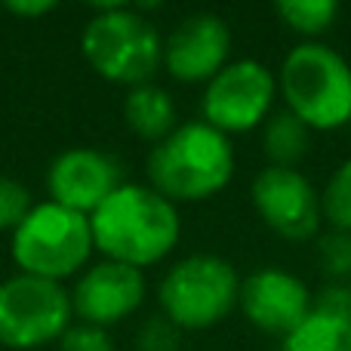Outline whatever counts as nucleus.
<instances>
[{"mask_svg": "<svg viewBox=\"0 0 351 351\" xmlns=\"http://www.w3.org/2000/svg\"><path fill=\"white\" fill-rule=\"evenodd\" d=\"M182 330L173 327L164 315H152L136 330V351H179Z\"/></svg>", "mask_w": 351, "mask_h": 351, "instance_id": "nucleus-21", "label": "nucleus"}, {"mask_svg": "<svg viewBox=\"0 0 351 351\" xmlns=\"http://www.w3.org/2000/svg\"><path fill=\"white\" fill-rule=\"evenodd\" d=\"M308 148H311V130L287 108L271 111V117L262 123V154H265L268 167L299 170Z\"/></svg>", "mask_w": 351, "mask_h": 351, "instance_id": "nucleus-15", "label": "nucleus"}, {"mask_svg": "<svg viewBox=\"0 0 351 351\" xmlns=\"http://www.w3.org/2000/svg\"><path fill=\"white\" fill-rule=\"evenodd\" d=\"M123 121H127V127L133 130L142 142H152V145H158L160 139H167V136L179 127L173 96L164 86L154 84V80L127 90V99H123Z\"/></svg>", "mask_w": 351, "mask_h": 351, "instance_id": "nucleus-14", "label": "nucleus"}, {"mask_svg": "<svg viewBox=\"0 0 351 351\" xmlns=\"http://www.w3.org/2000/svg\"><path fill=\"white\" fill-rule=\"evenodd\" d=\"M3 10L19 19H40L47 12H56V3L53 0H10L3 3Z\"/></svg>", "mask_w": 351, "mask_h": 351, "instance_id": "nucleus-24", "label": "nucleus"}, {"mask_svg": "<svg viewBox=\"0 0 351 351\" xmlns=\"http://www.w3.org/2000/svg\"><path fill=\"white\" fill-rule=\"evenodd\" d=\"M280 351H351V321L311 308L308 317L280 339Z\"/></svg>", "mask_w": 351, "mask_h": 351, "instance_id": "nucleus-16", "label": "nucleus"}, {"mask_svg": "<svg viewBox=\"0 0 351 351\" xmlns=\"http://www.w3.org/2000/svg\"><path fill=\"white\" fill-rule=\"evenodd\" d=\"M234 145L231 136L204 121H185L167 139L152 145L145 160L148 185L170 204H197L228 188L234 179Z\"/></svg>", "mask_w": 351, "mask_h": 351, "instance_id": "nucleus-2", "label": "nucleus"}, {"mask_svg": "<svg viewBox=\"0 0 351 351\" xmlns=\"http://www.w3.org/2000/svg\"><path fill=\"white\" fill-rule=\"evenodd\" d=\"M278 96L311 133H333L351 123V62L321 40H302L284 56Z\"/></svg>", "mask_w": 351, "mask_h": 351, "instance_id": "nucleus-4", "label": "nucleus"}, {"mask_svg": "<svg viewBox=\"0 0 351 351\" xmlns=\"http://www.w3.org/2000/svg\"><path fill=\"white\" fill-rule=\"evenodd\" d=\"M74 324L71 293L34 274H12L0 280V346L10 351H34L53 346Z\"/></svg>", "mask_w": 351, "mask_h": 351, "instance_id": "nucleus-7", "label": "nucleus"}, {"mask_svg": "<svg viewBox=\"0 0 351 351\" xmlns=\"http://www.w3.org/2000/svg\"><path fill=\"white\" fill-rule=\"evenodd\" d=\"M90 228L102 259L145 271L176 250L182 216L148 182H121L90 216Z\"/></svg>", "mask_w": 351, "mask_h": 351, "instance_id": "nucleus-1", "label": "nucleus"}, {"mask_svg": "<svg viewBox=\"0 0 351 351\" xmlns=\"http://www.w3.org/2000/svg\"><path fill=\"white\" fill-rule=\"evenodd\" d=\"M317 265L330 284H346L351 278V234L327 228L317 234Z\"/></svg>", "mask_w": 351, "mask_h": 351, "instance_id": "nucleus-19", "label": "nucleus"}, {"mask_svg": "<svg viewBox=\"0 0 351 351\" xmlns=\"http://www.w3.org/2000/svg\"><path fill=\"white\" fill-rule=\"evenodd\" d=\"M311 308L327 311V315H336V317H348L351 321V284H327L315 296Z\"/></svg>", "mask_w": 351, "mask_h": 351, "instance_id": "nucleus-23", "label": "nucleus"}, {"mask_svg": "<svg viewBox=\"0 0 351 351\" xmlns=\"http://www.w3.org/2000/svg\"><path fill=\"white\" fill-rule=\"evenodd\" d=\"M321 210H324V222L330 228L351 234V158H346L330 173L327 185L321 191Z\"/></svg>", "mask_w": 351, "mask_h": 351, "instance_id": "nucleus-18", "label": "nucleus"}, {"mask_svg": "<svg viewBox=\"0 0 351 351\" xmlns=\"http://www.w3.org/2000/svg\"><path fill=\"white\" fill-rule=\"evenodd\" d=\"M80 53L86 65L108 84H152L164 62V37L142 6L99 3L80 31Z\"/></svg>", "mask_w": 351, "mask_h": 351, "instance_id": "nucleus-3", "label": "nucleus"}, {"mask_svg": "<svg viewBox=\"0 0 351 351\" xmlns=\"http://www.w3.org/2000/svg\"><path fill=\"white\" fill-rule=\"evenodd\" d=\"M241 274L225 256L191 253L158 284L160 315L179 330H210L237 308Z\"/></svg>", "mask_w": 351, "mask_h": 351, "instance_id": "nucleus-6", "label": "nucleus"}, {"mask_svg": "<svg viewBox=\"0 0 351 351\" xmlns=\"http://www.w3.org/2000/svg\"><path fill=\"white\" fill-rule=\"evenodd\" d=\"M117 185H121L117 160L90 145L65 148L47 167L49 200L84 216H93Z\"/></svg>", "mask_w": 351, "mask_h": 351, "instance_id": "nucleus-13", "label": "nucleus"}, {"mask_svg": "<svg viewBox=\"0 0 351 351\" xmlns=\"http://www.w3.org/2000/svg\"><path fill=\"white\" fill-rule=\"evenodd\" d=\"M278 19L305 40H317L327 34L339 19V3L336 0H280L274 3Z\"/></svg>", "mask_w": 351, "mask_h": 351, "instance_id": "nucleus-17", "label": "nucleus"}, {"mask_svg": "<svg viewBox=\"0 0 351 351\" xmlns=\"http://www.w3.org/2000/svg\"><path fill=\"white\" fill-rule=\"evenodd\" d=\"M34 210V194L12 176H0V231H16L25 216Z\"/></svg>", "mask_w": 351, "mask_h": 351, "instance_id": "nucleus-20", "label": "nucleus"}, {"mask_svg": "<svg viewBox=\"0 0 351 351\" xmlns=\"http://www.w3.org/2000/svg\"><path fill=\"white\" fill-rule=\"evenodd\" d=\"M250 197H253V210L265 222V228L284 241L302 243L321 234V191L311 185L305 173L265 164L256 173Z\"/></svg>", "mask_w": 351, "mask_h": 351, "instance_id": "nucleus-9", "label": "nucleus"}, {"mask_svg": "<svg viewBox=\"0 0 351 351\" xmlns=\"http://www.w3.org/2000/svg\"><path fill=\"white\" fill-rule=\"evenodd\" d=\"M68 293H71L74 321L108 330L142 308L148 296V280L139 268L102 259L86 265Z\"/></svg>", "mask_w": 351, "mask_h": 351, "instance_id": "nucleus-10", "label": "nucleus"}, {"mask_svg": "<svg viewBox=\"0 0 351 351\" xmlns=\"http://www.w3.org/2000/svg\"><path fill=\"white\" fill-rule=\"evenodd\" d=\"M311 302L315 296H311L308 284L280 265L256 268L253 274L241 278L237 308L243 311L250 327H256L259 333L284 339L308 317Z\"/></svg>", "mask_w": 351, "mask_h": 351, "instance_id": "nucleus-12", "label": "nucleus"}, {"mask_svg": "<svg viewBox=\"0 0 351 351\" xmlns=\"http://www.w3.org/2000/svg\"><path fill=\"white\" fill-rule=\"evenodd\" d=\"M93 250L90 216L74 213L53 200H40L10 234V256L22 274L62 280L84 271Z\"/></svg>", "mask_w": 351, "mask_h": 351, "instance_id": "nucleus-5", "label": "nucleus"}, {"mask_svg": "<svg viewBox=\"0 0 351 351\" xmlns=\"http://www.w3.org/2000/svg\"><path fill=\"white\" fill-rule=\"evenodd\" d=\"M278 74L259 59H234L204 84L200 121L225 136L262 127L274 111Z\"/></svg>", "mask_w": 351, "mask_h": 351, "instance_id": "nucleus-8", "label": "nucleus"}, {"mask_svg": "<svg viewBox=\"0 0 351 351\" xmlns=\"http://www.w3.org/2000/svg\"><path fill=\"white\" fill-rule=\"evenodd\" d=\"M231 62V28L219 12H188L164 37V62L179 84H210Z\"/></svg>", "mask_w": 351, "mask_h": 351, "instance_id": "nucleus-11", "label": "nucleus"}, {"mask_svg": "<svg viewBox=\"0 0 351 351\" xmlns=\"http://www.w3.org/2000/svg\"><path fill=\"white\" fill-rule=\"evenodd\" d=\"M56 346H59V351H114V339H111L108 330L74 321Z\"/></svg>", "mask_w": 351, "mask_h": 351, "instance_id": "nucleus-22", "label": "nucleus"}]
</instances>
